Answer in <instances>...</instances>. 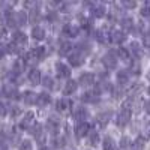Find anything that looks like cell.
Instances as JSON below:
<instances>
[{
  "mask_svg": "<svg viewBox=\"0 0 150 150\" xmlns=\"http://www.w3.org/2000/svg\"><path fill=\"white\" fill-rule=\"evenodd\" d=\"M45 57V47H35L26 54V65H36L38 62H41Z\"/></svg>",
  "mask_w": 150,
  "mask_h": 150,
  "instance_id": "cell-1",
  "label": "cell"
},
{
  "mask_svg": "<svg viewBox=\"0 0 150 150\" xmlns=\"http://www.w3.org/2000/svg\"><path fill=\"white\" fill-rule=\"evenodd\" d=\"M131 116H132V110L122 105V110L119 111V114H117V117H116V125H117L119 128L126 126L128 122L131 120Z\"/></svg>",
  "mask_w": 150,
  "mask_h": 150,
  "instance_id": "cell-2",
  "label": "cell"
},
{
  "mask_svg": "<svg viewBox=\"0 0 150 150\" xmlns=\"http://www.w3.org/2000/svg\"><path fill=\"white\" fill-rule=\"evenodd\" d=\"M2 95L9 98V99H17L20 96V92H18V87L15 83H5L2 86Z\"/></svg>",
  "mask_w": 150,
  "mask_h": 150,
  "instance_id": "cell-3",
  "label": "cell"
},
{
  "mask_svg": "<svg viewBox=\"0 0 150 150\" xmlns=\"http://www.w3.org/2000/svg\"><path fill=\"white\" fill-rule=\"evenodd\" d=\"M84 57H86V53H83L81 50H78V48H75V51L68 56V60H69V63L72 66L78 68V66H81L84 63Z\"/></svg>",
  "mask_w": 150,
  "mask_h": 150,
  "instance_id": "cell-4",
  "label": "cell"
},
{
  "mask_svg": "<svg viewBox=\"0 0 150 150\" xmlns=\"http://www.w3.org/2000/svg\"><path fill=\"white\" fill-rule=\"evenodd\" d=\"M30 131H32V135L35 137V140L38 141V144H39L41 147H44V146H45V143H47V137H45L44 128L41 126V125H38V123H36Z\"/></svg>",
  "mask_w": 150,
  "mask_h": 150,
  "instance_id": "cell-5",
  "label": "cell"
},
{
  "mask_svg": "<svg viewBox=\"0 0 150 150\" xmlns=\"http://www.w3.org/2000/svg\"><path fill=\"white\" fill-rule=\"evenodd\" d=\"M60 126H62V122H60L59 117H56V116H50L48 117V120H47V129H48V132H51L53 135L57 137V134L60 131Z\"/></svg>",
  "mask_w": 150,
  "mask_h": 150,
  "instance_id": "cell-6",
  "label": "cell"
},
{
  "mask_svg": "<svg viewBox=\"0 0 150 150\" xmlns=\"http://www.w3.org/2000/svg\"><path fill=\"white\" fill-rule=\"evenodd\" d=\"M12 44L21 51V50L27 45V35L23 33V32H15L12 35Z\"/></svg>",
  "mask_w": 150,
  "mask_h": 150,
  "instance_id": "cell-7",
  "label": "cell"
},
{
  "mask_svg": "<svg viewBox=\"0 0 150 150\" xmlns=\"http://www.w3.org/2000/svg\"><path fill=\"white\" fill-rule=\"evenodd\" d=\"M33 126H35V114L32 111H29L20 120V128L21 129H32Z\"/></svg>",
  "mask_w": 150,
  "mask_h": 150,
  "instance_id": "cell-8",
  "label": "cell"
},
{
  "mask_svg": "<svg viewBox=\"0 0 150 150\" xmlns=\"http://www.w3.org/2000/svg\"><path fill=\"white\" fill-rule=\"evenodd\" d=\"M56 72L59 78H68L71 75V69L68 65H65L63 62H57L56 63Z\"/></svg>",
  "mask_w": 150,
  "mask_h": 150,
  "instance_id": "cell-9",
  "label": "cell"
},
{
  "mask_svg": "<svg viewBox=\"0 0 150 150\" xmlns=\"http://www.w3.org/2000/svg\"><path fill=\"white\" fill-rule=\"evenodd\" d=\"M89 117V111H87L86 107H75L74 110V119L78 120L80 123H84V120H87Z\"/></svg>",
  "mask_w": 150,
  "mask_h": 150,
  "instance_id": "cell-10",
  "label": "cell"
},
{
  "mask_svg": "<svg viewBox=\"0 0 150 150\" xmlns=\"http://www.w3.org/2000/svg\"><path fill=\"white\" fill-rule=\"evenodd\" d=\"M102 62H104V65H105L108 69H114V68L117 66V57H116L114 53H111V51H108V53L104 56Z\"/></svg>",
  "mask_w": 150,
  "mask_h": 150,
  "instance_id": "cell-11",
  "label": "cell"
},
{
  "mask_svg": "<svg viewBox=\"0 0 150 150\" xmlns=\"http://www.w3.org/2000/svg\"><path fill=\"white\" fill-rule=\"evenodd\" d=\"M78 84L84 86V87H89V86L95 84V75L92 72H84L80 77V80H78Z\"/></svg>",
  "mask_w": 150,
  "mask_h": 150,
  "instance_id": "cell-12",
  "label": "cell"
},
{
  "mask_svg": "<svg viewBox=\"0 0 150 150\" xmlns=\"http://www.w3.org/2000/svg\"><path fill=\"white\" fill-rule=\"evenodd\" d=\"M62 33H63V36H66V38H75L78 35V27L71 24V23H68V24L63 26V29H62Z\"/></svg>",
  "mask_w": 150,
  "mask_h": 150,
  "instance_id": "cell-13",
  "label": "cell"
},
{
  "mask_svg": "<svg viewBox=\"0 0 150 150\" xmlns=\"http://www.w3.org/2000/svg\"><path fill=\"white\" fill-rule=\"evenodd\" d=\"M75 134H77L78 138H83V137H87L90 134V126H89V123H78L77 125V128H75Z\"/></svg>",
  "mask_w": 150,
  "mask_h": 150,
  "instance_id": "cell-14",
  "label": "cell"
},
{
  "mask_svg": "<svg viewBox=\"0 0 150 150\" xmlns=\"http://www.w3.org/2000/svg\"><path fill=\"white\" fill-rule=\"evenodd\" d=\"M125 39H126V35L122 30H112L110 35V41L114 44H122V42H125Z\"/></svg>",
  "mask_w": 150,
  "mask_h": 150,
  "instance_id": "cell-15",
  "label": "cell"
},
{
  "mask_svg": "<svg viewBox=\"0 0 150 150\" xmlns=\"http://www.w3.org/2000/svg\"><path fill=\"white\" fill-rule=\"evenodd\" d=\"M29 81L33 84V86H38L41 81H42V75H41V71L39 69H32L29 72Z\"/></svg>",
  "mask_w": 150,
  "mask_h": 150,
  "instance_id": "cell-16",
  "label": "cell"
},
{
  "mask_svg": "<svg viewBox=\"0 0 150 150\" xmlns=\"http://www.w3.org/2000/svg\"><path fill=\"white\" fill-rule=\"evenodd\" d=\"M23 101H24V104H27V105H35L38 102V95L30 92V90H27V92L23 93Z\"/></svg>",
  "mask_w": 150,
  "mask_h": 150,
  "instance_id": "cell-17",
  "label": "cell"
},
{
  "mask_svg": "<svg viewBox=\"0 0 150 150\" xmlns=\"http://www.w3.org/2000/svg\"><path fill=\"white\" fill-rule=\"evenodd\" d=\"M56 108H57L59 112H68L69 108H71V101H69V99H66V98L59 99L57 104H56Z\"/></svg>",
  "mask_w": 150,
  "mask_h": 150,
  "instance_id": "cell-18",
  "label": "cell"
},
{
  "mask_svg": "<svg viewBox=\"0 0 150 150\" xmlns=\"http://www.w3.org/2000/svg\"><path fill=\"white\" fill-rule=\"evenodd\" d=\"M14 17H15V24L17 26H26V23H27V14L24 11H17L14 12Z\"/></svg>",
  "mask_w": 150,
  "mask_h": 150,
  "instance_id": "cell-19",
  "label": "cell"
},
{
  "mask_svg": "<svg viewBox=\"0 0 150 150\" xmlns=\"http://www.w3.org/2000/svg\"><path fill=\"white\" fill-rule=\"evenodd\" d=\"M24 68H26V62H24V59H17L14 62V65H12V72H14V75H20Z\"/></svg>",
  "mask_w": 150,
  "mask_h": 150,
  "instance_id": "cell-20",
  "label": "cell"
},
{
  "mask_svg": "<svg viewBox=\"0 0 150 150\" xmlns=\"http://www.w3.org/2000/svg\"><path fill=\"white\" fill-rule=\"evenodd\" d=\"M77 87H78V83H75L74 80H69L66 84H65V87H63V95H72V93H75L77 92Z\"/></svg>",
  "mask_w": 150,
  "mask_h": 150,
  "instance_id": "cell-21",
  "label": "cell"
},
{
  "mask_svg": "<svg viewBox=\"0 0 150 150\" xmlns=\"http://www.w3.org/2000/svg\"><path fill=\"white\" fill-rule=\"evenodd\" d=\"M50 102H51V96H50L48 93L42 92V93L38 95V102H36V105H39V107H47Z\"/></svg>",
  "mask_w": 150,
  "mask_h": 150,
  "instance_id": "cell-22",
  "label": "cell"
},
{
  "mask_svg": "<svg viewBox=\"0 0 150 150\" xmlns=\"http://www.w3.org/2000/svg\"><path fill=\"white\" fill-rule=\"evenodd\" d=\"M32 38L36 41H42L44 38H45V30L41 27V26H35L32 29Z\"/></svg>",
  "mask_w": 150,
  "mask_h": 150,
  "instance_id": "cell-23",
  "label": "cell"
},
{
  "mask_svg": "<svg viewBox=\"0 0 150 150\" xmlns=\"http://www.w3.org/2000/svg\"><path fill=\"white\" fill-rule=\"evenodd\" d=\"M81 101L95 104V102L99 101V96H98V93H95V92H87V93H84V95L81 96Z\"/></svg>",
  "mask_w": 150,
  "mask_h": 150,
  "instance_id": "cell-24",
  "label": "cell"
},
{
  "mask_svg": "<svg viewBox=\"0 0 150 150\" xmlns=\"http://www.w3.org/2000/svg\"><path fill=\"white\" fill-rule=\"evenodd\" d=\"M117 83L120 86H125V84L129 83V74H128V71H119L117 72Z\"/></svg>",
  "mask_w": 150,
  "mask_h": 150,
  "instance_id": "cell-25",
  "label": "cell"
},
{
  "mask_svg": "<svg viewBox=\"0 0 150 150\" xmlns=\"http://www.w3.org/2000/svg\"><path fill=\"white\" fill-rule=\"evenodd\" d=\"M131 53L135 56V59H141L143 57V48L140 47L138 42H132L131 44Z\"/></svg>",
  "mask_w": 150,
  "mask_h": 150,
  "instance_id": "cell-26",
  "label": "cell"
},
{
  "mask_svg": "<svg viewBox=\"0 0 150 150\" xmlns=\"http://www.w3.org/2000/svg\"><path fill=\"white\" fill-rule=\"evenodd\" d=\"M92 12H93V15L98 17V18H102L105 15V8L102 5H93L92 6Z\"/></svg>",
  "mask_w": 150,
  "mask_h": 150,
  "instance_id": "cell-27",
  "label": "cell"
},
{
  "mask_svg": "<svg viewBox=\"0 0 150 150\" xmlns=\"http://www.w3.org/2000/svg\"><path fill=\"white\" fill-rule=\"evenodd\" d=\"M111 120V114L110 112H101V114L98 116V123L101 125V126H107V123Z\"/></svg>",
  "mask_w": 150,
  "mask_h": 150,
  "instance_id": "cell-28",
  "label": "cell"
},
{
  "mask_svg": "<svg viewBox=\"0 0 150 150\" xmlns=\"http://www.w3.org/2000/svg\"><path fill=\"white\" fill-rule=\"evenodd\" d=\"M117 54H119L120 59H123V62L131 63V54H129V50H128V48H119Z\"/></svg>",
  "mask_w": 150,
  "mask_h": 150,
  "instance_id": "cell-29",
  "label": "cell"
},
{
  "mask_svg": "<svg viewBox=\"0 0 150 150\" xmlns=\"http://www.w3.org/2000/svg\"><path fill=\"white\" fill-rule=\"evenodd\" d=\"M41 20V14H39V9L38 8H33L32 11H30V15H29V21L30 23H33V24H36L38 21Z\"/></svg>",
  "mask_w": 150,
  "mask_h": 150,
  "instance_id": "cell-30",
  "label": "cell"
},
{
  "mask_svg": "<svg viewBox=\"0 0 150 150\" xmlns=\"http://www.w3.org/2000/svg\"><path fill=\"white\" fill-rule=\"evenodd\" d=\"M74 47H72V44L71 42H68V41H65V42H62L60 44V54H63V56H66V54H69V51L72 50Z\"/></svg>",
  "mask_w": 150,
  "mask_h": 150,
  "instance_id": "cell-31",
  "label": "cell"
},
{
  "mask_svg": "<svg viewBox=\"0 0 150 150\" xmlns=\"http://www.w3.org/2000/svg\"><path fill=\"white\" fill-rule=\"evenodd\" d=\"M104 150H116L114 140H112L111 137H105L104 138Z\"/></svg>",
  "mask_w": 150,
  "mask_h": 150,
  "instance_id": "cell-32",
  "label": "cell"
},
{
  "mask_svg": "<svg viewBox=\"0 0 150 150\" xmlns=\"http://www.w3.org/2000/svg\"><path fill=\"white\" fill-rule=\"evenodd\" d=\"M144 143H146V140L143 137H138V138L132 143V149L134 150H144Z\"/></svg>",
  "mask_w": 150,
  "mask_h": 150,
  "instance_id": "cell-33",
  "label": "cell"
},
{
  "mask_svg": "<svg viewBox=\"0 0 150 150\" xmlns=\"http://www.w3.org/2000/svg\"><path fill=\"white\" fill-rule=\"evenodd\" d=\"M18 150H33V144L30 140H21L18 144Z\"/></svg>",
  "mask_w": 150,
  "mask_h": 150,
  "instance_id": "cell-34",
  "label": "cell"
},
{
  "mask_svg": "<svg viewBox=\"0 0 150 150\" xmlns=\"http://www.w3.org/2000/svg\"><path fill=\"white\" fill-rule=\"evenodd\" d=\"M141 89H143V86L140 83H135V84H132L129 89H128V95L129 96H135V93H138Z\"/></svg>",
  "mask_w": 150,
  "mask_h": 150,
  "instance_id": "cell-35",
  "label": "cell"
},
{
  "mask_svg": "<svg viewBox=\"0 0 150 150\" xmlns=\"http://www.w3.org/2000/svg\"><path fill=\"white\" fill-rule=\"evenodd\" d=\"M141 137H143L144 140L150 137V119H146V122L143 125V135Z\"/></svg>",
  "mask_w": 150,
  "mask_h": 150,
  "instance_id": "cell-36",
  "label": "cell"
},
{
  "mask_svg": "<svg viewBox=\"0 0 150 150\" xmlns=\"http://www.w3.org/2000/svg\"><path fill=\"white\" fill-rule=\"evenodd\" d=\"M89 143H90V146H98L99 144V134L98 132H90L89 134Z\"/></svg>",
  "mask_w": 150,
  "mask_h": 150,
  "instance_id": "cell-37",
  "label": "cell"
},
{
  "mask_svg": "<svg viewBox=\"0 0 150 150\" xmlns=\"http://www.w3.org/2000/svg\"><path fill=\"white\" fill-rule=\"evenodd\" d=\"M120 147H122V150H128V149L132 147V141L128 138V137H123V138L120 140Z\"/></svg>",
  "mask_w": 150,
  "mask_h": 150,
  "instance_id": "cell-38",
  "label": "cell"
},
{
  "mask_svg": "<svg viewBox=\"0 0 150 150\" xmlns=\"http://www.w3.org/2000/svg\"><path fill=\"white\" fill-rule=\"evenodd\" d=\"M141 17H144V18H150V0L143 5V8H141Z\"/></svg>",
  "mask_w": 150,
  "mask_h": 150,
  "instance_id": "cell-39",
  "label": "cell"
},
{
  "mask_svg": "<svg viewBox=\"0 0 150 150\" xmlns=\"http://www.w3.org/2000/svg\"><path fill=\"white\" fill-rule=\"evenodd\" d=\"M42 84L47 87V89H54V81H53V78L50 77V75H47V77L42 78Z\"/></svg>",
  "mask_w": 150,
  "mask_h": 150,
  "instance_id": "cell-40",
  "label": "cell"
},
{
  "mask_svg": "<svg viewBox=\"0 0 150 150\" xmlns=\"http://www.w3.org/2000/svg\"><path fill=\"white\" fill-rule=\"evenodd\" d=\"M65 138L63 137H54V140H53V146L56 147V149H60V147H63L65 146Z\"/></svg>",
  "mask_w": 150,
  "mask_h": 150,
  "instance_id": "cell-41",
  "label": "cell"
},
{
  "mask_svg": "<svg viewBox=\"0 0 150 150\" xmlns=\"http://www.w3.org/2000/svg\"><path fill=\"white\" fill-rule=\"evenodd\" d=\"M122 26L126 29V30H132L134 29V21L131 18H123L122 20Z\"/></svg>",
  "mask_w": 150,
  "mask_h": 150,
  "instance_id": "cell-42",
  "label": "cell"
},
{
  "mask_svg": "<svg viewBox=\"0 0 150 150\" xmlns=\"http://www.w3.org/2000/svg\"><path fill=\"white\" fill-rule=\"evenodd\" d=\"M122 6L123 8H128V9H132L137 6V2H131V0H123L122 2Z\"/></svg>",
  "mask_w": 150,
  "mask_h": 150,
  "instance_id": "cell-43",
  "label": "cell"
},
{
  "mask_svg": "<svg viewBox=\"0 0 150 150\" xmlns=\"http://www.w3.org/2000/svg\"><path fill=\"white\" fill-rule=\"evenodd\" d=\"M20 112H21V111H20V108H18V107H11V116H12V117L18 116Z\"/></svg>",
  "mask_w": 150,
  "mask_h": 150,
  "instance_id": "cell-44",
  "label": "cell"
},
{
  "mask_svg": "<svg viewBox=\"0 0 150 150\" xmlns=\"http://www.w3.org/2000/svg\"><path fill=\"white\" fill-rule=\"evenodd\" d=\"M143 44H144V47H146V48H150V35H146V36H144Z\"/></svg>",
  "mask_w": 150,
  "mask_h": 150,
  "instance_id": "cell-45",
  "label": "cell"
},
{
  "mask_svg": "<svg viewBox=\"0 0 150 150\" xmlns=\"http://www.w3.org/2000/svg\"><path fill=\"white\" fill-rule=\"evenodd\" d=\"M6 53H8V48H6V45L0 44V57H3Z\"/></svg>",
  "mask_w": 150,
  "mask_h": 150,
  "instance_id": "cell-46",
  "label": "cell"
},
{
  "mask_svg": "<svg viewBox=\"0 0 150 150\" xmlns=\"http://www.w3.org/2000/svg\"><path fill=\"white\" fill-rule=\"evenodd\" d=\"M5 114H6V107L2 101H0V116H5Z\"/></svg>",
  "mask_w": 150,
  "mask_h": 150,
  "instance_id": "cell-47",
  "label": "cell"
},
{
  "mask_svg": "<svg viewBox=\"0 0 150 150\" xmlns=\"http://www.w3.org/2000/svg\"><path fill=\"white\" fill-rule=\"evenodd\" d=\"M132 71H134L135 75H138V74H140V65H138V63H137V65L134 63V65H132Z\"/></svg>",
  "mask_w": 150,
  "mask_h": 150,
  "instance_id": "cell-48",
  "label": "cell"
},
{
  "mask_svg": "<svg viewBox=\"0 0 150 150\" xmlns=\"http://www.w3.org/2000/svg\"><path fill=\"white\" fill-rule=\"evenodd\" d=\"M0 150H8V144L5 143V140H0Z\"/></svg>",
  "mask_w": 150,
  "mask_h": 150,
  "instance_id": "cell-49",
  "label": "cell"
},
{
  "mask_svg": "<svg viewBox=\"0 0 150 150\" xmlns=\"http://www.w3.org/2000/svg\"><path fill=\"white\" fill-rule=\"evenodd\" d=\"M147 78L150 80V71H149V74H147Z\"/></svg>",
  "mask_w": 150,
  "mask_h": 150,
  "instance_id": "cell-50",
  "label": "cell"
},
{
  "mask_svg": "<svg viewBox=\"0 0 150 150\" xmlns=\"http://www.w3.org/2000/svg\"><path fill=\"white\" fill-rule=\"evenodd\" d=\"M149 95H150V87H149Z\"/></svg>",
  "mask_w": 150,
  "mask_h": 150,
  "instance_id": "cell-51",
  "label": "cell"
}]
</instances>
